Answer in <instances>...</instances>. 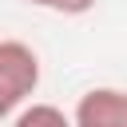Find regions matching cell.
I'll list each match as a JSON object with an SVG mask.
<instances>
[{
  "mask_svg": "<svg viewBox=\"0 0 127 127\" xmlns=\"http://www.w3.org/2000/svg\"><path fill=\"white\" fill-rule=\"evenodd\" d=\"M40 87V56L24 40H0V123Z\"/></svg>",
  "mask_w": 127,
  "mask_h": 127,
  "instance_id": "1",
  "label": "cell"
},
{
  "mask_svg": "<svg viewBox=\"0 0 127 127\" xmlns=\"http://www.w3.org/2000/svg\"><path fill=\"white\" fill-rule=\"evenodd\" d=\"M71 127H127V91H119V87H87L75 99Z\"/></svg>",
  "mask_w": 127,
  "mask_h": 127,
  "instance_id": "2",
  "label": "cell"
},
{
  "mask_svg": "<svg viewBox=\"0 0 127 127\" xmlns=\"http://www.w3.org/2000/svg\"><path fill=\"white\" fill-rule=\"evenodd\" d=\"M12 127H71V115H64L56 103H28L16 111Z\"/></svg>",
  "mask_w": 127,
  "mask_h": 127,
  "instance_id": "3",
  "label": "cell"
},
{
  "mask_svg": "<svg viewBox=\"0 0 127 127\" xmlns=\"http://www.w3.org/2000/svg\"><path fill=\"white\" fill-rule=\"evenodd\" d=\"M95 4L99 0H52V12H60V16H87Z\"/></svg>",
  "mask_w": 127,
  "mask_h": 127,
  "instance_id": "4",
  "label": "cell"
},
{
  "mask_svg": "<svg viewBox=\"0 0 127 127\" xmlns=\"http://www.w3.org/2000/svg\"><path fill=\"white\" fill-rule=\"evenodd\" d=\"M24 4H32V8H52V0H24Z\"/></svg>",
  "mask_w": 127,
  "mask_h": 127,
  "instance_id": "5",
  "label": "cell"
}]
</instances>
